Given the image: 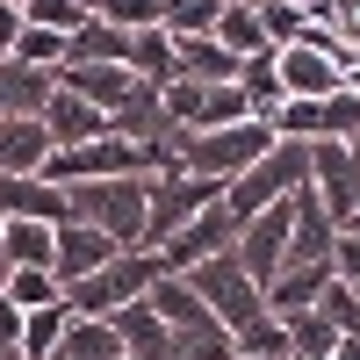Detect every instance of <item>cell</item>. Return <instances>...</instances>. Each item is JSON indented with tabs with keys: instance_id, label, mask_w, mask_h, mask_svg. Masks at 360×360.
Returning a JSON list of instances; mask_svg holds the SVG:
<instances>
[{
	"instance_id": "cell-1",
	"label": "cell",
	"mask_w": 360,
	"mask_h": 360,
	"mask_svg": "<svg viewBox=\"0 0 360 360\" xmlns=\"http://www.w3.org/2000/svg\"><path fill=\"white\" fill-rule=\"evenodd\" d=\"M295 188H310V144L274 137V144H266V152H259V159H252V166L238 173L231 188H224V209H231L238 224H245V217H259V209L288 202Z\"/></svg>"
},
{
	"instance_id": "cell-2",
	"label": "cell",
	"mask_w": 360,
	"mask_h": 360,
	"mask_svg": "<svg viewBox=\"0 0 360 360\" xmlns=\"http://www.w3.org/2000/svg\"><path fill=\"white\" fill-rule=\"evenodd\" d=\"M159 274H166V259L144 252V245H130V252H115L108 266H94L86 281H72V288H65V310H72V317H115L123 303H144Z\"/></svg>"
},
{
	"instance_id": "cell-3",
	"label": "cell",
	"mask_w": 360,
	"mask_h": 360,
	"mask_svg": "<svg viewBox=\"0 0 360 360\" xmlns=\"http://www.w3.org/2000/svg\"><path fill=\"white\" fill-rule=\"evenodd\" d=\"M266 144H274V123H259V115H245V123H231V130H180V173L231 188Z\"/></svg>"
},
{
	"instance_id": "cell-4",
	"label": "cell",
	"mask_w": 360,
	"mask_h": 360,
	"mask_svg": "<svg viewBox=\"0 0 360 360\" xmlns=\"http://www.w3.org/2000/svg\"><path fill=\"white\" fill-rule=\"evenodd\" d=\"M144 188H152V173H137V180H72L65 188L72 224L108 231L115 245H144Z\"/></svg>"
},
{
	"instance_id": "cell-5",
	"label": "cell",
	"mask_w": 360,
	"mask_h": 360,
	"mask_svg": "<svg viewBox=\"0 0 360 360\" xmlns=\"http://www.w3.org/2000/svg\"><path fill=\"white\" fill-rule=\"evenodd\" d=\"M159 101H166V123H180V130H231L252 115L238 79H195V72H173L159 86Z\"/></svg>"
},
{
	"instance_id": "cell-6",
	"label": "cell",
	"mask_w": 360,
	"mask_h": 360,
	"mask_svg": "<svg viewBox=\"0 0 360 360\" xmlns=\"http://www.w3.org/2000/svg\"><path fill=\"white\" fill-rule=\"evenodd\" d=\"M188 281H195V295H202V303L217 310V324H224V332H245V324H259V317H266V288L245 274V266H238V252L202 259Z\"/></svg>"
},
{
	"instance_id": "cell-7",
	"label": "cell",
	"mask_w": 360,
	"mask_h": 360,
	"mask_svg": "<svg viewBox=\"0 0 360 360\" xmlns=\"http://www.w3.org/2000/svg\"><path fill=\"white\" fill-rule=\"evenodd\" d=\"M137 173H152V152L130 137H94V144H72V152H51L44 180H58V188H72V180H137Z\"/></svg>"
},
{
	"instance_id": "cell-8",
	"label": "cell",
	"mask_w": 360,
	"mask_h": 360,
	"mask_svg": "<svg viewBox=\"0 0 360 360\" xmlns=\"http://www.w3.org/2000/svg\"><path fill=\"white\" fill-rule=\"evenodd\" d=\"M224 202L217 180H195V173H152V188H144V252H159L166 238L195 217V209Z\"/></svg>"
},
{
	"instance_id": "cell-9",
	"label": "cell",
	"mask_w": 360,
	"mask_h": 360,
	"mask_svg": "<svg viewBox=\"0 0 360 360\" xmlns=\"http://www.w3.org/2000/svg\"><path fill=\"white\" fill-rule=\"evenodd\" d=\"M310 188H317L324 209H332L339 231H360V152L353 144H339V137L310 144Z\"/></svg>"
},
{
	"instance_id": "cell-10",
	"label": "cell",
	"mask_w": 360,
	"mask_h": 360,
	"mask_svg": "<svg viewBox=\"0 0 360 360\" xmlns=\"http://www.w3.org/2000/svg\"><path fill=\"white\" fill-rule=\"evenodd\" d=\"M231 245H238V217H231L224 202H209V209H195V217L159 245V259H166V274H195L202 259H217Z\"/></svg>"
},
{
	"instance_id": "cell-11",
	"label": "cell",
	"mask_w": 360,
	"mask_h": 360,
	"mask_svg": "<svg viewBox=\"0 0 360 360\" xmlns=\"http://www.w3.org/2000/svg\"><path fill=\"white\" fill-rule=\"evenodd\" d=\"M288 231H295V202H274V209H259V217H245L238 224V266H245V274L266 288L288 266Z\"/></svg>"
},
{
	"instance_id": "cell-12",
	"label": "cell",
	"mask_w": 360,
	"mask_h": 360,
	"mask_svg": "<svg viewBox=\"0 0 360 360\" xmlns=\"http://www.w3.org/2000/svg\"><path fill=\"white\" fill-rule=\"evenodd\" d=\"M295 231H288V266H324L339 245V224H332V209L317 202V188H295Z\"/></svg>"
},
{
	"instance_id": "cell-13",
	"label": "cell",
	"mask_w": 360,
	"mask_h": 360,
	"mask_svg": "<svg viewBox=\"0 0 360 360\" xmlns=\"http://www.w3.org/2000/svg\"><path fill=\"white\" fill-rule=\"evenodd\" d=\"M0 217H22V224H72V202H65L58 180L15 173V180H0Z\"/></svg>"
},
{
	"instance_id": "cell-14",
	"label": "cell",
	"mask_w": 360,
	"mask_h": 360,
	"mask_svg": "<svg viewBox=\"0 0 360 360\" xmlns=\"http://www.w3.org/2000/svg\"><path fill=\"white\" fill-rule=\"evenodd\" d=\"M115 252H130V245H115V238L94 231V224H58V259H51V274L72 288V281L94 274V266H108Z\"/></svg>"
},
{
	"instance_id": "cell-15",
	"label": "cell",
	"mask_w": 360,
	"mask_h": 360,
	"mask_svg": "<svg viewBox=\"0 0 360 360\" xmlns=\"http://www.w3.org/2000/svg\"><path fill=\"white\" fill-rule=\"evenodd\" d=\"M44 130H51L58 152H72V144L108 137V115L86 101V94H72V86H51V101H44Z\"/></svg>"
},
{
	"instance_id": "cell-16",
	"label": "cell",
	"mask_w": 360,
	"mask_h": 360,
	"mask_svg": "<svg viewBox=\"0 0 360 360\" xmlns=\"http://www.w3.org/2000/svg\"><path fill=\"white\" fill-rule=\"evenodd\" d=\"M108 324H115V346H123L130 360H173V353H180L173 324H166L152 303H123V310H115Z\"/></svg>"
},
{
	"instance_id": "cell-17",
	"label": "cell",
	"mask_w": 360,
	"mask_h": 360,
	"mask_svg": "<svg viewBox=\"0 0 360 360\" xmlns=\"http://www.w3.org/2000/svg\"><path fill=\"white\" fill-rule=\"evenodd\" d=\"M51 86H58V72H37V65H22V58H0V123H22V115L44 123Z\"/></svg>"
},
{
	"instance_id": "cell-18",
	"label": "cell",
	"mask_w": 360,
	"mask_h": 360,
	"mask_svg": "<svg viewBox=\"0 0 360 360\" xmlns=\"http://www.w3.org/2000/svg\"><path fill=\"white\" fill-rule=\"evenodd\" d=\"M332 288V259L324 266H281L274 281H266V317H303V310H317V295Z\"/></svg>"
},
{
	"instance_id": "cell-19",
	"label": "cell",
	"mask_w": 360,
	"mask_h": 360,
	"mask_svg": "<svg viewBox=\"0 0 360 360\" xmlns=\"http://www.w3.org/2000/svg\"><path fill=\"white\" fill-rule=\"evenodd\" d=\"M51 130L37 123V115H22V123H0V180H15V173H44L51 166Z\"/></svg>"
},
{
	"instance_id": "cell-20",
	"label": "cell",
	"mask_w": 360,
	"mask_h": 360,
	"mask_svg": "<svg viewBox=\"0 0 360 360\" xmlns=\"http://www.w3.org/2000/svg\"><path fill=\"white\" fill-rule=\"evenodd\" d=\"M65 65H130V29L86 15L72 37H65Z\"/></svg>"
},
{
	"instance_id": "cell-21",
	"label": "cell",
	"mask_w": 360,
	"mask_h": 360,
	"mask_svg": "<svg viewBox=\"0 0 360 360\" xmlns=\"http://www.w3.org/2000/svg\"><path fill=\"white\" fill-rule=\"evenodd\" d=\"M58 86H72V94H86V101H94V108L108 115V108L123 101L130 86H137V72H130V65H58Z\"/></svg>"
},
{
	"instance_id": "cell-22",
	"label": "cell",
	"mask_w": 360,
	"mask_h": 360,
	"mask_svg": "<svg viewBox=\"0 0 360 360\" xmlns=\"http://www.w3.org/2000/svg\"><path fill=\"white\" fill-rule=\"evenodd\" d=\"M238 94H245V108L259 115V123H274V108L288 101V94H281V72H274V51L238 58Z\"/></svg>"
},
{
	"instance_id": "cell-23",
	"label": "cell",
	"mask_w": 360,
	"mask_h": 360,
	"mask_svg": "<svg viewBox=\"0 0 360 360\" xmlns=\"http://www.w3.org/2000/svg\"><path fill=\"white\" fill-rule=\"evenodd\" d=\"M0 245H8V266H51V259H58V224L0 217Z\"/></svg>"
},
{
	"instance_id": "cell-24",
	"label": "cell",
	"mask_w": 360,
	"mask_h": 360,
	"mask_svg": "<svg viewBox=\"0 0 360 360\" xmlns=\"http://www.w3.org/2000/svg\"><path fill=\"white\" fill-rule=\"evenodd\" d=\"M130 72L137 79H152V86H166L173 72H180V58H173V37L152 22V29H130Z\"/></svg>"
},
{
	"instance_id": "cell-25",
	"label": "cell",
	"mask_w": 360,
	"mask_h": 360,
	"mask_svg": "<svg viewBox=\"0 0 360 360\" xmlns=\"http://www.w3.org/2000/svg\"><path fill=\"white\" fill-rule=\"evenodd\" d=\"M65 324H72V310H65V303L22 310V353H29V360H58V346H65Z\"/></svg>"
},
{
	"instance_id": "cell-26",
	"label": "cell",
	"mask_w": 360,
	"mask_h": 360,
	"mask_svg": "<svg viewBox=\"0 0 360 360\" xmlns=\"http://www.w3.org/2000/svg\"><path fill=\"white\" fill-rule=\"evenodd\" d=\"M58 360H123V346H115V324H108V317H72V324H65V346H58Z\"/></svg>"
},
{
	"instance_id": "cell-27",
	"label": "cell",
	"mask_w": 360,
	"mask_h": 360,
	"mask_svg": "<svg viewBox=\"0 0 360 360\" xmlns=\"http://www.w3.org/2000/svg\"><path fill=\"white\" fill-rule=\"evenodd\" d=\"M217 44H224L231 58H259V51H274V37H266L259 8H224V15H217Z\"/></svg>"
},
{
	"instance_id": "cell-28",
	"label": "cell",
	"mask_w": 360,
	"mask_h": 360,
	"mask_svg": "<svg viewBox=\"0 0 360 360\" xmlns=\"http://www.w3.org/2000/svg\"><path fill=\"white\" fill-rule=\"evenodd\" d=\"M173 58H180V72H195V79H238V58L217 37H173Z\"/></svg>"
},
{
	"instance_id": "cell-29",
	"label": "cell",
	"mask_w": 360,
	"mask_h": 360,
	"mask_svg": "<svg viewBox=\"0 0 360 360\" xmlns=\"http://www.w3.org/2000/svg\"><path fill=\"white\" fill-rule=\"evenodd\" d=\"M8 303L15 310H44V303H65V281L51 274V266H8Z\"/></svg>"
},
{
	"instance_id": "cell-30",
	"label": "cell",
	"mask_w": 360,
	"mask_h": 360,
	"mask_svg": "<svg viewBox=\"0 0 360 360\" xmlns=\"http://www.w3.org/2000/svg\"><path fill=\"white\" fill-rule=\"evenodd\" d=\"M332 346H339V324L324 317V310L288 317V360H332Z\"/></svg>"
},
{
	"instance_id": "cell-31",
	"label": "cell",
	"mask_w": 360,
	"mask_h": 360,
	"mask_svg": "<svg viewBox=\"0 0 360 360\" xmlns=\"http://www.w3.org/2000/svg\"><path fill=\"white\" fill-rule=\"evenodd\" d=\"M224 0H159V29L166 37H217Z\"/></svg>"
},
{
	"instance_id": "cell-32",
	"label": "cell",
	"mask_w": 360,
	"mask_h": 360,
	"mask_svg": "<svg viewBox=\"0 0 360 360\" xmlns=\"http://www.w3.org/2000/svg\"><path fill=\"white\" fill-rule=\"evenodd\" d=\"M324 137H339V144L360 137V94H353V86H339V94L317 101V144H324Z\"/></svg>"
},
{
	"instance_id": "cell-33",
	"label": "cell",
	"mask_w": 360,
	"mask_h": 360,
	"mask_svg": "<svg viewBox=\"0 0 360 360\" xmlns=\"http://www.w3.org/2000/svg\"><path fill=\"white\" fill-rule=\"evenodd\" d=\"M15 58H22V65H37V72H58V65H65V37H58V29H44V22H22Z\"/></svg>"
},
{
	"instance_id": "cell-34",
	"label": "cell",
	"mask_w": 360,
	"mask_h": 360,
	"mask_svg": "<svg viewBox=\"0 0 360 360\" xmlns=\"http://www.w3.org/2000/svg\"><path fill=\"white\" fill-rule=\"evenodd\" d=\"M231 346L238 353H259V360H288V324L281 317H259V324H245V332H231Z\"/></svg>"
},
{
	"instance_id": "cell-35",
	"label": "cell",
	"mask_w": 360,
	"mask_h": 360,
	"mask_svg": "<svg viewBox=\"0 0 360 360\" xmlns=\"http://www.w3.org/2000/svg\"><path fill=\"white\" fill-rule=\"evenodd\" d=\"M317 310H324V317L339 324V339H360V288H346V281L332 274V288L317 295Z\"/></svg>"
},
{
	"instance_id": "cell-36",
	"label": "cell",
	"mask_w": 360,
	"mask_h": 360,
	"mask_svg": "<svg viewBox=\"0 0 360 360\" xmlns=\"http://www.w3.org/2000/svg\"><path fill=\"white\" fill-rule=\"evenodd\" d=\"M22 15H29V22H44V29H58V37H72V29L86 22V8H79V0H29Z\"/></svg>"
},
{
	"instance_id": "cell-37",
	"label": "cell",
	"mask_w": 360,
	"mask_h": 360,
	"mask_svg": "<svg viewBox=\"0 0 360 360\" xmlns=\"http://www.w3.org/2000/svg\"><path fill=\"white\" fill-rule=\"evenodd\" d=\"M94 15L115 29H152L159 22V0H94Z\"/></svg>"
},
{
	"instance_id": "cell-38",
	"label": "cell",
	"mask_w": 360,
	"mask_h": 360,
	"mask_svg": "<svg viewBox=\"0 0 360 360\" xmlns=\"http://www.w3.org/2000/svg\"><path fill=\"white\" fill-rule=\"evenodd\" d=\"M332 274L346 288H360V231H339V245H332Z\"/></svg>"
},
{
	"instance_id": "cell-39",
	"label": "cell",
	"mask_w": 360,
	"mask_h": 360,
	"mask_svg": "<svg viewBox=\"0 0 360 360\" xmlns=\"http://www.w3.org/2000/svg\"><path fill=\"white\" fill-rule=\"evenodd\" d=\"M22 8H8V0H0V58H15V44H22Z\"/></svg>"
},
{
	"instance_id": "cell-40",
	"label": "cell",
	"mask_w": 360,
	"mask_h": 360,
	"mask_svg": "<svg viewBox=\"0 0 360 360\" xmlns=\"http://www.w3.org/2000/svg\"><path fill=\"white\" fill-rule=\"evenodd\" d=\"M8 346H22V310L8 303V288H0V353Z\"/></svg>"
},
{
	"instance_id": "cell-41",
	"label": "cell",
	"mask_w": 360,
	"mask_h": 360,
	"mask_svg": "<svg viewBox=\"0 0 360 360\" xmlns=\"http://www.w3.org/2000/svg\"><path fill=\"white\" fill-rule=\"evenodd\" d=\"M332 360H360V339H339V346H332Z\"/></svg>"
},
{
	"instance_id": "cell-42",
	"label": "cell",
	"mask_w": 360,
	"mask_h": 360,
	"mask_svg": "<svg viewBox=\"0 0 360 360\" xmlns=\"http://www.w3.org/2000/svg\"><path fill=\"white\" fill-rule=\"evenodd\" d=\"M224 8H266V0H224Z\"/></svg>"
},
{
	"instance_id": "cell-43",
	"label": "cell",
	"mask_w": 360,
	"mask_h": 360,
	"mask_svg": "<svg viewBox=\"0 0 360 360\" xmlns=\"http://www.w3.org/2000/svg\"><path fill=\"white\" fill-rule=\"evenodd\" d=\"M0 360H29V353H22V346H8V353H0Z\"/></svg>"
},
{
	"instance_id": "cell-44",
	"label": "cell",
	"mask_w": 360,
	"mask_h": 360,
	"mask_svg": "<svg viewBox=\"0 0 360 360\" xmlns=\"http://www.w3.org/2000/svg\"><path fill=\"white\" fill-rule=\"evenodd\" d=\"M346 86H353V94H360V65H353V72H346Z\"/></svg>"
},
{
	"instance_id": "cell-45",
	"label": "cell",
	"mask_w": 360,
	"mask_h": 360,
	"mask_svg": "<svg viewBox=\"0 0 360 360\" xmlns=\"http://www.w3.org/2000/svg\"><path fill=\"white\" fill-rule=\"evenodd\" d=\"M0 281H8V245H0Z\"/></svg>"
},
{
	"instance_id": "cell-46",
	"label": "cell",
	"mask_w": 360,
	"mask_h": 360,
	"mask_svg": "<svg viewBox=\"0 0 360 360\" xmlns=\"http://www.w3.org/2000/svg\"><path fill=\"white\" fill-rule=\"evenodd\" d=\"M231 360H259V353H231Z\"/></svg>"
},
{
	"instance_id": "cell-47",
	"label": "cell",
	"mask_w": 360,
	"mask_h": 360,
	"mask_svg": "<svg viewBox=\"0 0 360 360\" xmlns=\"http://www.w3.org/2000/svg\"><path fill=\"white\" fill-rule=\"evenodd\" d=\"M79 8H86V15H94V0H79Z\"/></svg>"
},
{
	"instance_id": "cell-48",
	"label": "cell",
	"mask_w": 360,
	"mask_h": 360,
	"mask_svg": "<svg viewBox=\"0 0 360 360\" xmlns=\"http://www.w3.org/2000/svg\"><path fill=\"white\" fill-rule=\"evenodd\" d=\"M8 8H29V0H8Z\"/></svg>"
},
{
	"instance_id": "cell-49",
	"label": "cell",
	"mask_w": 360,
	"mask_h": 360,
	"mask_svg": "<svg viewBox=\"0 0 360 360\" xmlns=\"http://www.w3.org/2000/svg\"><path fill=\"white\" fill-rule=\"evenodd\" d=\"M173 360H188V353H173Z\"/></svg>"
},
{
	"instance_id": "cell-50",
	"label": "cell",
	"mask_w": 360,
	"mask_h": 360,
	"mask_svg": "<svg viewBox=\"0 0 360 360\" xmlns=\"http://www.w3.org/2000/svg\"><path fill=\"white\" fill-rule=\"evenodd\" d=\"M353 152H360V137H353Z\"/></svg>"
},
{
	"instance_id": "cell-51",
	"label": "cell",
	"mask_w": 360,
	"mask_h": 360,
	"mask_svg": "<svg viewBox=\"0 0 360 360\" xmlns=\"http://www.w3.org/2000/svg\"><path fill=\"white\" fill-rule=\"evenodd\" d=\"M123 360H130V353H123Z\"/></svg>"
}]
</instances>
